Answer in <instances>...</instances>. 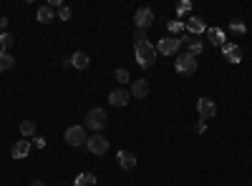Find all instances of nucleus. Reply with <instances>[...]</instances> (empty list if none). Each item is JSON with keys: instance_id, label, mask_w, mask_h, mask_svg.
I'll return each mask as SVG.
<instances>
[{"instance_id": "nucleus-1", "label": "nucleus", "mask_w": 252, "mask_h": 186, "mask_svg": "<svg viewBox=\"0 0 252 186\" xmlns=\"http://www.w3.org/2000/svg\"><path fill=\"white\" fill-rule=\"evenodd\" d=\"M134 55H136V63L141 68H152L157 63V46H152L149 40H144V43H134Z\"/></svg>"}, {"instance_id": "nucleus-2", "label": "nucleus", "mask_w": 252, "mask_h": 186, "mask_svg": "<svg viewBox=\"0 0 252 186\" xmlns=\"http://www.w3.org/2000/svg\"><path fill=\"white\" fill-rule=\"evenodd\" d=\"M106 123H109V116L103 108H91L86 113V129H91L94 133H101L103 129H106Z\"/></svg>"}, {"instance_id": "nucleus-3", "label": "nucleus", "mask_w": 252, "mask_h": 186, "mask_svg": "<svg viewBox=\"0 0 252 186\" xmlns=\"http://www.w3.org/2000/svg\"><path fill=\"white\" fill-rule=\"evenodd\" d=\"M179 48H182V38H177V35L161 38L157 43V53H161V55H177Z\"/></svg>"}, {"instance_id": "nucleus-4", "label": "nucleus", "mask_w": 252, "mask_h": 186, "mask_svg": "<svg viewBox=\"0 0 252 186\" xmlns=\"http://www.w3.org/2000/svg\"><path fill=\"white\" fill-rule=\"evenodd\" d=\"M63 138H66L68 146H83V143L89 141L86 129H83V126H68V129H66V133H63Z\"/></svg>"}, {"instance_id": "nucleus-5", "label": "nucleus", "mask_w": 252, "mask_h": 186, "mask_svg": "<svg viewBox=\"0 0 252 186\" xmlns=\"http://www.w3.org/2000/svg\"><path fill=\"white\" fill-rule=\"evenodd\" d=\"M174 66H177V71H179V73L192 76V73L197 71V58H194L192 53H179V55H177V60H174Z\"/></svg>"}, {"instance_id": "nucleus-6", "label": "nucleus", "mask_w": 252, "mask_h": 186, "mask_svg": "<svg viewBox=\"0 0 252 186\" xmlns=\"http://www.w3.org/2000/svg\"><path fill=\"white\" fill-rule=\"evenodd\" d=\"M86 149H89L94 156H101V154L109 151V141H106V136L94 133V136H89V141H86Z\"/></svg>"}, {"instance_id": "nucleus-7", "label": "nucleus", "mask_w": 252, "mask_h": 186, "mask_svg": "<svg viewBox=\"0 0 252 186\" xmlns=\"http://www.w3.org/2000/svg\"><path fill=\"white\" fill-rule=\"evenodd\" d=\"M134 23H136V30L152 28V23H154V10H152V8H139V10L134 13Z\"/></svg>"}, {"instance_id": "nucleus-8", "label": "nucleus", "mask_w": 252, "mask_h": 186, "mask_svg": "<svg viewBox=\"0 0 252 186\" xmlns=\"http://www.w3.org/2000/svg\"><path fill=\"white\" fill-rule=\"evenodd\" d=\"M197 111H199L202 121H209V118L217 116V106H215V101H209V98H199L197 101Z\"/></svg>"}, {"instance_id": "nucleus-9", "label": "nucleus", "mask_w": 252, "mask_h": 186, "mask_svg": "<svg viewBox=\"0 0 252 186\" xmlns=\"http://www.w3.org/2000/svg\"><path fill=\"white\" fill-rule=\"evenodd\" d=\"M66 66H73L76 71H86L89 66H91V58H89V53H83V51H76L68 60H66Z\"/></svg>"}, {"instance_id": "nucleus-10", "label": "nucleus", "mask_w": 252, "mask_h": 186, "mask_svg": "<svg viewBox=\"0 0 252 186\" xmlns=\"http://www.w3.org/2000/svg\"><path fill=\"white\" fill-rule=\"evenodd\" d=\"M129 101H131V93L126 91V88H114V91L109 93V103H111V106H116V108L126 106Z\"/></svg>"}, {"instance_id": "nucleus-11", "label": "nucleus", "mask_w": 252, "mask_h": 186, "mask_svg": "<svg viewBox=\"0 0 252 186\" xmlns=\"http://www.w3.org/2000/svg\"><path fill=\"white\" fill-rule=\"evenodd\" d=\"M222 53H224V58H227L232 66L242 63V48H240V46H235V43H224V46H222Z\"/></svg>"}, {"instance_id": "nucleus-12", "label": "nucleus", "mask_w": 252, "mask_h": 186, "mask_svg": "<svg viewBox=\"0 0 252 186\" xmlns=\"http://www.w3.org/2000/svg\"><path fill=\"white\" fill-rule=\"evenodd\" d=\"M184 28L189 30V35H202V33L207 30L204 20H202V18H197V15H192L189 20H184Z\"/></svg>"}, {"instance_id": "nucleus-13", "label": "nucleus", "mask_w": 252, "mask_h": 186, "mask_svg": "<svg viewBox=\"0 0 252 186\" xmlns=\"http://www.w3.org/2000/svg\"><path fill=\"white\" fill-rule=\"evenodd\" d=\"M116 161H119V166H121L124 171H131V169L136 166V154H131V151H119V154H116Z\"/></svg>"}, {"instance_id": "nucleus-14", "label": "nucleus", "mask_w": 252, "mask_h": 186, "mask_svg": "<svg viewBox=\"0 0 252 186\" xmlns=\"http://www.w3.org/2000/svg\"><path fill=\"white\" fill-rule=\"evenodd\" d=\"M134 98H146L149 93V80L146 78H139V80H131V91H129Z\"/></svg>"}, {"instance_id": "nucleus-15", "label": "nucleus", "mask_w": 252, "mask_h": 186, "mask_svg": "<svg viewBox=\"0 0 252 186\" xmlns=\"http://www.w3.org/2000/svg\"><path fill=\"white\" fill-rule=\"evenodd\" d=\"M10 154H13V159H26V156L31 154V141H28V138L15 141L13 149H10Z\"/></svg>"}, {"instance_id": "nucleus-16", "label": "nucleus", "mask_w": 252, "mask_h": 186, "mask_svg": "<svg viewBox=\"0 0 252 186\" xmlns=\"http://www.w3.org/2000/svg\"><path fill=\"white\" fill-rule=\"evenodd\" d=\"M207 40L222 48L224 46V30L222 28H207Z\"/></svg>"}, {"instance_id": "nucleus-17", "label": "nucleus", "mask_w": 252, "mask_h": 186, "mask_svg": "<svg viewBox=\"0 0 252 186\" xmlns=\"http://www.w3.org/2000/svg\"><path fill=\"white\" fill-rule=\"evenodd\" d=\"M73 186H96V174H91V171L78 174L76 181H73Z\"/></svg>"}, {"instance_id": "nucleus-18", "label": "nucleus", "mask_w": 252, "mask_h": 186, "mask_svg": "<svg viewBox=\"0 0 252 186\" xmlns=\"http://www.w3.org/2000/svg\"><path fill=\"white\" fill-rule=\"evenodd\" d=\"M184 40H187V46H189V51H187V53H192V55L197 58V55L202 53V43H199V38H197V35H189V38H184Z\"/></svg>"}, {"instance_id": "nucleus-19", "label": "nucleus", "mask_w": 252, "mask_h": 186, "mask_svg": "<svg viewBox=\"0 0 252 186\" xmlns=\"http://www.w3.org/2000/svg\"><path fill=\"white\" fill-rule=\"evenodd\" d=\"M35 121H20V133H23V138H31L35 136Z\"/></svg>"}, {"instance_id": "nucleus-20", "label": "nucleus", "mask_w": 252, "mask_h": 186, "mask_svg": "<svg viewBox=\"0 0 252 186\" xmlns=\"http://www.w3.org/2000/svg\"><path fill=\"white\" fill-rule=\"evenodd\" d=\"M53 18H56V13H53V8H51V5L38 8V20H40V23H51Z\"/></svg>"}, {"instance_id": "nucleus-21", "label": "nucleus", "mask_w": 252, "mask_h": 186, "mask_svg": "<svg viewBox=\"0 0 252 186\" xmlns=\"http://www.w3.org/2000/svg\"><path fill=\"white\" fill-rule=\"evenodd\" d=\"M15 66V58L10 55V53H3V51H0V73H3V71H10Z\"/></svg>"}, {"instance_id": "nucleus-22", "label": "nucleus", "mask_w": 252, "mask_h": 186, "mask_svg": "<svg viewBox=\"0 0 252 186\" xmlns=\"http://www.w3.org/2000/svg\"><path fill=\"white\" fill-rule=\"evenodd\" d=\"M10 46H13V35H10V33H0V51L8 53Z\"/></svg>"}, {"instance_id": "nucleus-23", "label": "nucleus", "mask_w": 252, "mask_h": 186, "mask_svg": "<svg viewBox=\"0 0 252 186\" xmlns=\"http://www.w3.org/2000/svg\"><path fill=\"white\" fill-rule=\"evenodd\" d=\"M114 78L119 80V83H121V86H126V83H129V80H131V78H129V71H126V68H116V73H114Z\"/></svg>"}, {"instance_id": "nucleus-24", "label": "nucleus", "mask_w": 252, "mask_h": 186, "mask_svg": "<svg viewBox=\"0 0 252 186\" xmlns=\"http://www.w3.org/2000/svg\"><path fill=\"white\" fill-rule=\"evenodd\" d=\"M166 28H169V33H182V30H187V28H184V20H172Z\"/></svg>"}, {"instance_id": "nucleus-25", "label": "nucleus", "mask_w": 252, "mask_h": 186, "mask_svg": "<svg viewBox=\"0 0 252 186\" xmlns=\"http://www.w3.org/2000/svg\"><path fill=\"white\" fill-rule=\"evenodd\" d=\"M58 18H61V20H68V18H71V8H68V5H61V8H58Z\"/></svg>"}, {"instance_id": "nucleus-26", "label": "nucleus", "mask_w": 252, "mask_h": 186, "mask_svg": "<svg viewBox=\"0 0 252 186\" xmlns=\"http://www.w3.org/2000/svg\"><path fill=\"white\" fill-rule=\"evenodd\" d=\"M189 10H192V3H189V0H184V3L177 5V13H179V15H184V13H189Z\"/></svg>"}, {"instance_id": "nucleus-27", "label": "nucleus", "mask_w": 252, "mask_h": 186, "mask_svg": "<svg viewBox=\"0 0 252 186\" xmlns=\"http://www.w3.org/2000/svg\"><path fill=\"white\" fill-rule=\"evenodd\" d=\"M146 40V30H136L134 33V43H144Z\"/></svg>"}, {"instance_id": "nucleus-28", "label": "nucleus", "mask_w": 252, "mask_h": 186, "mask_svg": "<svg viewBox=\"0 0 252 186\" xmlns=\"http://www.w3.org/2000/svg\"><path fill=\"white\" fill-rule=\"evenodd\" d=\"M31 146H35V149H43V146H46V138H40V136H35V138H33V143H31Z\"/></svg>"}, {"instance_id": "nucleus-29", "label": "nucleus", "mask_w": 252, "mask_h": 186, "mask_svg": "<svg viewBox=\"0 0 252 186\" xmlns=\"http://www.w3.org/2000/svg\"><path fill=\"white\" fill-rule=\"evenodd\" d=\"M229 30H232V33H245V23H232Z\"/></svg>"}, {"instance_id": "nucleus-30", "label": "nucleus", "mask_w": 252, "mask_h": 186, "mask_svg": "<svg viewBox=\"0 0 252 186\" xmlns=\"http://www.w3.org/2000/svg\"><path fill=\"white\" fill-rule=\"evenodd\" d=\"M0 30L8 33V18H0Z\"/></svg>"}, {"instance_id": "nucleus-31", "label": "nucleus", "mask_w": 252, "mask_h": 186, "mask_svg": "<svg viewBox=\"0 0 252 186\" xmlns=\"http://www.w3.org/2000/svg\"><path fill=\"white\" fill-rule=\"evenodd\" d=\"M28 186H46V181H31Z\"/></svg>"}]
</instances>
